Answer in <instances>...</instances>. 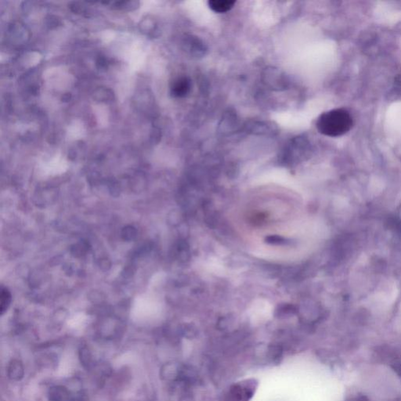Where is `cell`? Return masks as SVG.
<instances>
[{"instance_id":"6da1fadb","label":"cell","mask_w":401,"mask_h":401,"mask_svg":"<svg viewBox=\"0 0 401 401\" xmlns=\"http://www.w3.org/2000/svg\"><path fill=\"white\" fill-rule=\"evenodd\" d=\"M316 125L321 134L337 137L346 134L350 130L353 118L345 109H334L320 114Z\"/></svg>"},{"instance_id":"7a4b0ae2","label":"cell","mask_w":401,"mask_h":401,"mask_svg":"<svg viewBox=\"0 0 401 401\" xmlns=\"http://www.w3.org/2000/svg\"><path fill=\"white\" fill-rule=\"evenodd\" d=\"M256 387L257 382L254 379H247L237 383L230 389L226 401H249L255 394Z\"/></svg>"},{"instance_id":"3957f363","label":"cell","mask_w":401,"mask_h":401,"mask_svg":"<svg viewBox=\"0 0 401 401\" xmlns=\"http://www.w3.org/2000/svg\"><path fill=\"white\" fill-rule=\"evenodd\" d=\"M191 88H192V83L188 78H179L173 83L171 87V94L175 98H184L189 94Z\"/></svg>"},{"instance_id":"277c9868","label":"cell","mask_w":401,"mask_h":401,"mask_svg":"<svg viewBox=\"0 0 401 401\" xmlns=\"http://www.w3.org/2000/svg\"><path fill=\"white\" fill-rule=\"evenodd\" d=\"M114 9L123 11H133L140 7L139 1H114V2H101Z\"/></svg>"},{"instance_id":"5b68a950","label":"cell","mask_w":401,"mask_h":401,"mask_svg":"<svg viewBox=\"0 0 401 401\" xmlns=\"http://www.w3.org/2000/svg\"><path fill=\"white\" fill-rule=\"evenodd\" d=\"M184 46L188 52L196 56L201 55L204 51V44L199 39L192 36L185 39Z\"/></svg>"},{"instance_id":"8992f818","label":"cell","mask_w":401,"mask_h":401,"mask_svg":"<svg viewBox=\"0 0 401 401\" xmlns=\"http://www.w3.org/2000/svg\"><path fill=\"white\" fill-rule=\"evenodd\" d=\"M208 6L215 13H226L234 7L235 2L231 0H211L208 1Z\"/></svg>"},{"instance_id":"52a82bcc","label":"cell","mask_w":401,"mask_h":401,"mask_svg":"<svg viewBox=\"0 0 401 401\" xmlns=\"http://www.w3.org/2000/svg\"><path fill=\"white\" fill-rule=\"evenodd\" d=\"M94 98L97 101L108 103L114 100V95L110 89L105 87H99L94 93Z\"/></svg>"},{"instance_id":"ba28073f","label":"cell","mask_w":401,"mask_h":401,"mask_svg":"<svg viewBox=\"0 0 401 401\" xmlns=\"http://www.w3.org/2000/svg\"><path fill=\"white\" fill-rule=\"evenodd\" d=\"M140 29L142 33L153 36L157 30L156 23L151 18H144L140 23Z\"/></svg>"},{"instance_id":"9c48e42d","label":"cell","mask_w":401,"mask_h":401,"mask_svg":"<svg viewBox=\"0 0 401 401\" xmlns=\"http://www.w3.org/2000/svg\"><path fill=\"white\" fill-rule=\"evenodd\" d=\"M11 293L6 288H1V293H0V312L1 314H3L6 312V309L9 307V304L11 302Z\"/></svg>"},{"instance_id":"30bf717a","label":"cell","mask_w":401,"mask_h":401,"mask_svg":"<svg viewBox=\"0 0 401 401\" xmlns=\"http://www.w3.org/2000/svg\"><path fill=\"white\" fill-rule=\"evenodd\" d=\"M136 234L137 231L136 228L132 226H125L122 232V237L125 241H133L136 237Z\"/></svg>"},{"instance_id":"8fae6325","label":"cell","mask_w":401,"mask_h":401,"mask_svg":"<svg viewBox=\"0 0 401 401\" xmlns=\"http://www.w3.org/2000/svg\"><path fill=\"white\" fill-rule=\"evenodd\" d=\"M84 3L85 2H72L68 6L73 13H86L87 9V6H85Z\"/></svg>"},{"instance_id":"7c38bea8","label":"cell","mask_w":401,"mask_h":401,"mask_svg":"<svg viewBox=\"0 0 401 401\" xmlns=\"http://www.w3.org/2000/svg\"><path fill=\"white\" fill-rule=\"evenodd\" d=\"M46 24L50 28H54L57 26L61 25V21L58 17L53 15H50L46 18Z\"/></svg>"},{"instance_id":"4fadbf2b","label":"cell","mask_w":401,"mask_h":401,"mask_svg":"<svg viewBox=\"0 0 401 401\" xmlns=\"http://www.w3.org/2000/svg\"><path fill=\"white\" fill-rule=\"evenodd\" d=\"M96 65L100 70L107 69L109 65L108 60H107V58H106V57H103V56H100V57H98V60H97Z\"/></svg>"},{"instance_id":"5bb4252c","label":"cell","mask_w":401,"mask_h":401,"mask_svg":"<svg viewBox=\"0 0 401 401\" xmlns=\"http://www.w3.org/2000/svg\"><path fill=\"white\" fill-rule=\"evenodd\" d=\"M85 248H87V246L84 243L82 244V245H76L75 248L72 249V253L76 256H82L85 252Z\"/></svg>"},{"instance_id":"9a60e30c","label":"cell","mask_w":401,"mask_h":401,"mask_svg":"<svg viewBox=\"0 0 401 401\" xmlns=\"http://www.w3.org/2000/svg\"><path fill=\"white\" fill-rule=\"evenodd\" d=\"M71 98H72V94H65L63 95L62 97V101L64 102H68L70 100Z\"/></svg>"}]
</instances>
